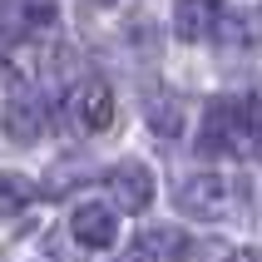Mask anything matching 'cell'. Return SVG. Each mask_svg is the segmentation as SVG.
<instances>
[{"label":"cell","instance_id":"cell-1","mask_svg":"<svg viewBox=\"0 0 262 262\" xmlns=\"http://www.w3.org/2000/svg\"><path fill=\"white\" fill-rule=\"evenodd\" d=\"M262 139V109L252 94H223V99H208L203 109V129H198V154L208 159H223V154H252Z\"/></svg>","mask_w":262,"mask_h":262},{"label":"cell","instance_id":"cell-2","mask_svg":"<svg viewBox=\"0 0 262 262\" xmlns=\"http://www.w3.org/2000/svg\"><path fill=\"white\" fill-rule=\"evenodd\" d=\"M178 208H183L188 218L223 223L237 208V183L223 178V173H193V178H183V188H178Z\"/></svg>","mask_w":262,"mask_h":262},{"label":"cell","instance_id":"cell-3","mask_svg":"<svg viewBox=\"0 0 262 262\" xmlns=\"http://www.w3.org/2000/svg\"><path fill=\"white\" fill-rule=\"evenodd\" d=\"M59 20V0H0V45L45 35Z\"/></svg>","mask_w":262,"mask_h":262},{"label":"cell","instance_id":"cell-4","mask_svg":"<svg viewBox=\"0 0 262 262\" xmlns=\"http://www.w3.org/2000/svg\"><path fill=\"white\" fill-rule=\"evenodd\" d=\"M0 124H5V134L10 139H20V144H35L45 134V99L35 84H20L5 99V109H0Z\"/></svg>","mask_w":262,"mask_h":262},{"label":"cell","instance_id":"cell-5","mask_svg":"<svg viewBox=\"0 0 262 262\" xmlns=\"http://www.w3.org/2000/svg\"><path fill=\"white\" fill-rule=\"evenodd\" d=\"M70 114H74V124H79V129L104 134L109 124H114V89L104 84V79H84V84H74Z\"/></svg>","mask_w":262,"mask_h":262},{"label":"cell","instance_id":"cell-6","mask_svg":"<svg viewBox=\"0 0 262 262\" xmlns=\"http://www.w3.org/2000/svg\"><path fill=\"white\" fill-rule=\"evenodd\" d=\"M109 193H114V203L124 213H144L154 203V173H148L144 163H114L109 168Z\"/></svg>","mask_w":262,"mask_h":262},{"label":"cell","instance_id":"cell-7","mask_svg":"<svg viewBox=\"0 0 262 262\" xmlns=\"http://www.w3.org/2000/svg\"><path fill=\"white\" fill-rule=\"evenodd\" d=\"M70 233H74V243H84V248H114L119 218H114L109 203H79L70 213Z\"/></svg>","mask_w":262,"mask_h":262},{"label":"cell","instance_id":"cell-8","mask_svg":"<svg viewBox=\"0 0 262 262\" xmlns=\"http://www.w3.org/2000/svg\"><path fill=\"white\" fill-rule=\"evenodd\" d=\"M223 25V0H178L173 5V30H178V40H213Z\"/></svg>","mask_w":262,"mask_h":262},{"label":"cell","instance_id":"cell-9","mask_svg":"<svg viewBox=\"0 0 262 262\" xmlns=\"http://www.w3.org/2000/svg\"><path fill=\"white\" fill-rule=\"evenodd\" d=\"M139 252L144 257H159V262H183L193 252L188 233H178V228H148L144 237H139Z\"/></svg>","mask_w":262,"mask_h":262},{"label":"cell","instance_id":"cell-10","mask_svg":"<svg viewBox=\"0 0 262 262\" xmlns=\"http://www.w3.org/2000/svg\"><path fill=\"white\" fill-rule=\"evenodd\" d=\"M35 203V183L25 173H0V218H15Z\"/></svg>","mask_w":262,"mask_h":262},{"label":"cell","instance_id":"cell-11","mask_svg":"<svg viewBox=\"0 0 262 262\" xmlns=\"http://www.w3.org/2000/svg\"><path fill=\"white\" fill-rule=\"evenodd\" d=\"M148 129L163 134V139H173V134L183 129V104H178L173 94H154V99H148Z\"/></svg>","mask_w":262,"mask_h":262},{"label":"cell","instance_id":"cell-12","mask_svg":"<svg viewBox=\"0 0 262 262\" xmlns=\"http://www.w3.org/2000/svg\"><path fill=\"white\" fill-rule=\"evenodd\" d=\"M119 262H144V252H129V257H119Z\"/></svg>","mask_w":262,"mask_h":262},{"label":"cell","instance_id":"cell-13","mask_svg":"<svg viewBox=\"0 0 262 262\" xmlns=\"http://www.w3.org/2000/svg\"><path fill=\"white\" fill-rule=\"evenodd\" d=\"M94 5H114V0H94Z\"/></svg>","mask_w":262,"mask_h":262}]
</instances>
